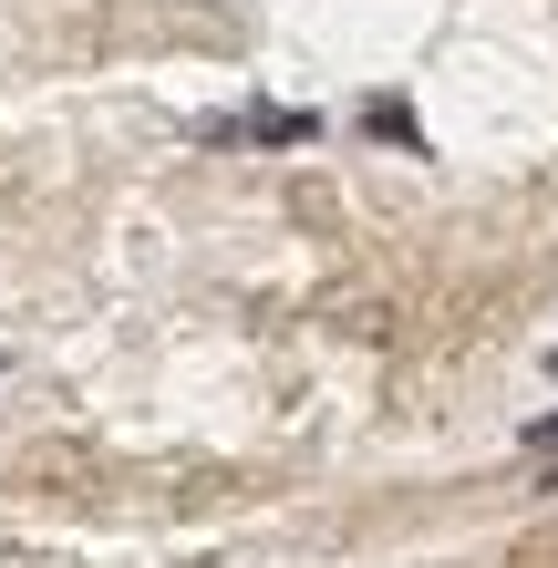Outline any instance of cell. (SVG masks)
<instances>
[{"label":"cell","instance_id":"1","mask_svg":"<svg viewBox=\"0 0 558 568\" xmlns=\"http://www.w3.org/2000/svg\"><path fill=\"white\" fill-rule=\"evenodd\" d=\"M217 135H270V145H301V135H311V114H239V124H217Z\"/></svg>","mask_w":558,"mask_h":568},{"label":"cell","instance_id":"2","mask_svg":"<svg viewBox=\"0 0 558 568\" xmlns=\"http://www.w3.org/2000/svg\"><path fill=\"white\" fill-rule=\"evenodd\" d=\"M528 455H538V465L558 455V414H538V424H528Z\"/></svg>","mask_w":558,"mask_h":568},{"label":"cell","instance_id":"3","mask_svg":"<svg viewBox=\"0 0 558 568\" xmlns=\"http://www.w3.org/2000/svg\"><path fill=\"white\" fill-rule=\"evenodd\" d=\"M538 486H548V496H558V455H548V476H538Z\"/></svg>","mask_w":558,"mask_h":568}]
</instances>
